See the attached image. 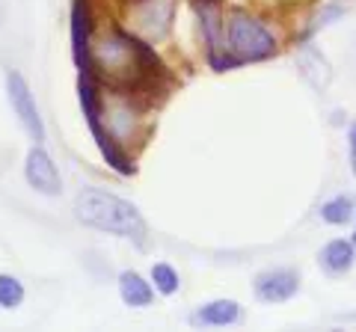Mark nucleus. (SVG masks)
<instances>
[{"mask_svg": "<svg viewBox=\"0 0 356 332\" xmlns=\"http://www.w3.org/2000/svg\"><path fill=\"white\" fill-rule=\"evenodd\" d=\"M74 211L77 219L92 229L110 231V235L119 238H131L143 243V235H146V223H143L140 211L125 199H119L113 193L104 190H81L74 199Z\"/></svg>", "mask_w": 356, "mask_h": 332, "instance_id": "obj_1", "label": "nucleus"}, {"mask_svg": "<svg viewBox=\"0 0 356 332\" xmlns=\"http://www.w3.org/2000/svg\"><path fill=\"white\" fill-rule=\"evenodd\" d=\"M229 42H232L229 48L235 51L238 60H264L273 53V36L259 21L247 18L243 13H238L229 21Z\"/></svg>", "mask_w": 356, "mask_h": 332, "instance_id": "obj_2", "label": "nucleus"}, {"mask_svg": "<svg viewBox=\"0 0 356 332\" xmlns=\"http://www.w3.org/2000/svg\"><path fill=\"white\" fill-rule=\"evenodd\" d=\"M6 90H9V104H13L15 116L21 119L24 131L33 137V142H42L44 140V125H42V116L36 110V101H33V95H30L27 81L18 72H9L6 74Z\"/></svg>", "mask_w": 356, "mask_h": 332, "instance_id": "obj_3", "label": "nucleus"}, {"mask_svg": "<svg viewBox=\"0 0 356 332\" xmlns=\"http://www.w3.org/2000/svg\"><path fill=\"white\" fill-rule=\"evenodd\" d=\"M24 175L30 187L36 193H44V196H60L63 190V181H60V172L57 166H54V160L48 158V151L39 149V142L30 149L27 154V166H24Z\"/></svg>", "mask_w": 356, "mask_h": 332, "instance_id": "obj_4", "label": "nucleus"}, {"mask_svg": "<svg viewBox=\"0 0 356 332\" xmlns=\"http://www.w3.org/2000/svg\"><path fill=\"white\" fill-rule=\"evenodd\" d=\"M300 288L297 273L291 270H267L255 279V297L264 303H285L291 300Z\"/></svg>", "mask_w": 356, "mask_h": 332, "instance_id": "obj_5", "label": "nucleus"}, {"mask_svg": "<svg viewBox=\"0 0 356 332\" xmlns=\"http://www.w3.org/2000/svg\"><path fill=\"white\" fill-rule=\"evenodd\" d=\"M297 65H300V74L309 81V86H315L318 92H324L330 81H332V69H330V63L327 57L321 53L318 48H312V45H303L297 53Z\"/></svg>", "mask_w": 356, "mask_h": 332, "instance_id": "obj_6", "label": "nucleus"}, {"mask_svg": "<svg viewBox=\"0 0 356 332\" xmlns=\"http://www.w3.org/2000/svg\"><path fill=\"white\" fill-rule=\"evenodd\" d=\"M353 258H356V249L348 240H330L327 247L321 249V267L332 276L348 273L353 267Z\"/></svg>", "mask_w": 356, "mask_h": 332, "instance_id": "obj_7", "label": "nucleus"}, {"mask_svg": "<svg viewBox=\"0 0 356 332\" xmlns=\"http://www.w3.org/2000/svg\"><path fill=\"white\" fill-rule=\"evenodd\" d=\"M238 315H241V308L235 300H214V303L199 308L191 320L193 324H202V326H226V324H235Z\"/></svg>", "mask_w": 356, "mask_h": 332, "instance_id": "obj_8", "label": "nucleus"}, {"mask_svg": "<svg viewBox=\"0 0 356 332\" xmlns=\"http://www.w3.org/2000/svg\"><path fill=\"white\" fill-rule=\"evenodd\" d=\"M86 3L77 0L72 13V39H74V60L81 65V72H89V36H86Z\"/></svg>", "mask_w": 356, "mask_h": 332, "instance_id": "obj_9", "label": "nucleus"}, {"mask_svg": "<svg viewBox=\"0 0 356 332\" xmlns=\"http://www.w3.org/2000/svg\"><path fill=\"white\" fill-rule=\"evenodd\" d=\"M119 291H122V300L128 306H149L152 297H154L152 285L143 282V276L134 273V270H125L119 276Z\"/></svg>", "mask_w": 356, "mask_h": 332, "instance_id": "obj_10", "label": "nucleus"}, {"mask_svg": "<svg viewBox=\"0 0 356 332\" xmlns=\"http://www.w3.org/2000/svg\"><path fill=\"white\" fill-rule=\"evenodd\" d=\"M196 13L202 18L208 45H211V57L217 60V48H220V3L217 0H196Z\"/></svg>", "mask_w": 356, "mask_h": 332, "instance_id": "obj_11", "label": "nucleus"}, {"mask_svg": "<svg viewBox=\"0 0 356 332\" xmlns=\"http://www.w3.org/2000/svg\"><path fill=\"white\" fill-rule=\"evenodd\" d=\"M321 217L327 219L330 226H344L353 219V199L350 196H336L321 208Z\"/></svg>", "mask_w": 356, "mask_h": 332, "instance_id": "obj_12", "label": "nucleus"}, {"mask_svg": "<svg viewBox=\"0 0 356 332\" xmlns=\"http://www.w3.org/2000/svg\"><path fill=\"white\" fill-rule=\"evenodd\" d=\"M21 300H24V288H21V282L13 279V276H0V306L15 308Z\"/></svg>", "mask_w": 356, "mask_h": 332, "instance_id": "obj_13", "label": "nucleus"}, {"mask_svg": "<svg viewBox=\"0 0 356 332\" xmlns=\"http://www.w3.org/2000/svg\"><path fill=\"white\" fill-rule=\"evenodd\" d=\"M152 279H154V288L161 294H175L178 291V276L170 264H154L152 267Z\"/></svg>", "mask_w": 356, "mask_h": 332, "instance_id": "obj_14", "label": "nucleus"}, {"mask_svg": "<svg viewBox=\"0 0 356 332\" xmlns=\"http://www.w3.org/2000/svg\"><path fill=\"white\" fill-rule=\"evenodd\" d=\"M350 169H353V175H356V125L350 128Z\"/></svg>", "mask_w": 356, "mask_h": 332, "instance_id": "obj_15", "label": "nucleus"}]
</instances>
